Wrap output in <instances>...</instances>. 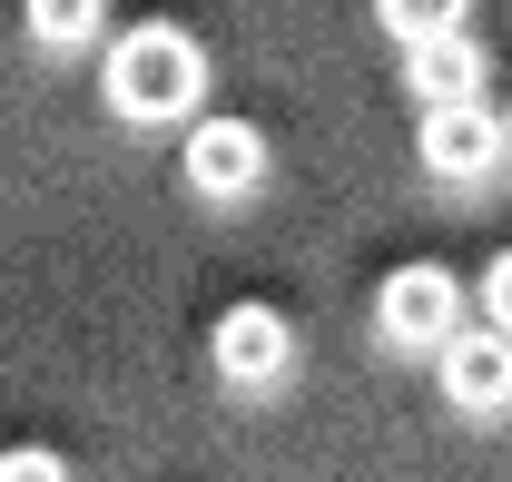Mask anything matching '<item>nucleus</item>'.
Here are the masks:
<instances>
[{
	"label": "nucleus",
	"instance_id": "obj_1",
	"mask_svg": "<svg viewBox=\"0 0 512 482\" xmlns=\"http://www.w3.org/2000/svg\"><path fill=\"white\" fill-rule=\"evenodd\" d=\"M109 109L138 128H168V119H197V89H207V50L168 20H138L109 40V69H99Z\"/></svg>",
	"mask_w": 512,
	"mask_h": 482
},
{
	"label": "nucleus",
	"instance_id": "obj_2",
	"mask_svg": "<svg viewBox=\"0 0 512 482\" xmlns=\"http://www.w3.org/2000/svg\"><path fill=\"white\" fill-rule=\"evenodd\" d=\"M375 325H384V345L434 355L453 325H463V286H453L444 266H394V276L375 286Z\"/></svg>",
	"mask_w": 512,
	"mask_h": 482
},
{
	"label": "nucleus",
	"instance_id": "obj_3",
	"mask_svg": "<svg viewBox=\"0 0 512 482\" xmlns=\"http://www.w3.org/2000/svg\"><path fill=\"white\" fill-rule=\"evenodd\" d=\"M178 168H188L197 197H256L276 158H266V128H256V119H188Z\"/></svg>",
	"mask_w": 512,
	"mask_h": 482
},
{
	"label": "nucleus",
	"instance_id": "obj_4",
	"mask_svg": "<svg viewBox=\"0 0 512 482\" xmlns=\"http://www.w3.org/2000/svg\"><path fill=\"white\" fill-rule=\"evenodd\" d=\"M434 355H444V394L473 423L512 414V335H503V325H453Z\"/></svg>",
	"mask_w": 512,
	"mask_h": 482
},
{
	"label": "nucleus",
	"instance_id": "obj_5",
	"mask_svg": "<svg viewBox=\"0 0 512 482\" xmlns=\"http://www.w3.org/2000/svg\"><path fill=\"white\" fill-rule=\"evenodd\" d=\"M414 158H424L434 178H483V168L503 158V119H493L483 99H434V109L414 119Z\"/></svg>",
	"mask_w": 512,
	"mask_h": 482
},
{
	"label": "nucleus",
	"instance_id": "obj_6",
	"mask_svg": "<svg viewBox=\"0 0 512 482\" xmlns=\"http://www.w3.org/2000/svg\"><path fill=\"white\" fill-rule=\"evenodd\" d=\"M207 345H217V374H227V384H286V364H296V325H286V315H276V305H227V315H217V335H207Z\"/></svg>",
	"mask_w": 512,
	"mask_h": 482
},
{
	"label": "nucleus",
	"instance_id": "obj_7",
	"mask_svg": "<svg viewBox=\"0 0 512 482\" xmlns=\"http://www.w3.org/2000/svg\"><path fill=\"white\" fill-rule=\"evenodd\" d=\"M404 89L434 109V99H473L483 89V50L463 30H434V40H404Z\"/></svg>",
	"mask_w": 512,
	"mask_h": 482
},
{
	"label": "nucleus",
	"instance_id": "obj_8",
	"mask_svg": "<svg viewBox=\"0 0 512 482\" xmlns=\"http://www.w3.org/2000/svg\"><path fill=\"white\" fill-rule=\"evenodd\" d=\"M30 10V40L40 50H79V40H99V10L109 0H20Z\"/></svg>",
	"mask_w": 512,
	"mask_h": 482
},
{
	"label": "nucleus",
	"instance_id": "obj_9",
	"mask_svg": "<svg viewBox=\"0 0 512 482\" xmlns=\"http://www.w3.org/2000/svg\"><path fill=\"white\" fill-rule=\"evenodd\" d=\"M375 20L394 40H434V30H463V0H375Z\"/></svg>",
	"mask_w": 512,
	"mask_h": 482
},
{
	"label": "nucleus",
	"instance_id": "obj_10",
	"mask_svg": "<svg viewBox=\"0 0 512 482\" xmlns=\"http://www.w3.org/2000/svg\"><path fill=\"white\" fill-rule=\"evenodd\" d=\"M0 482H69V463L50 443H10V453H0Z\"/></svg>",
	"mask_w": 512,
	"mask_h": 482
},
{
	"label": "nucleus",
	"instance_id": "obj_11",
	"mask_svg": "<svg viewBox=\"0 0 512 482\" xmlns=\"http://www.w3.org/2000/svg\"><path fill=\"white\" fill-rule=\"evenodd\" d=\"M483 315L512 335V256H493V276H483Z\"/></svg>",
	"mask_w": 512,
	"mask_h": 482
},
{
	"label": "nucleus",
	"instance_id": "obj_12",
	"mask_svg": "<svg viewBox=\"0 0 512 482\" xmlns=\"http://www.w3.org/2000/svg\"><path fill=\"white\" fill-rule=\"evenodd\" d=\"M503 138H512V128H503Z\"/></svg>",
	"mask_w": 512,
	"mask_h": 482
}]
</instances>
